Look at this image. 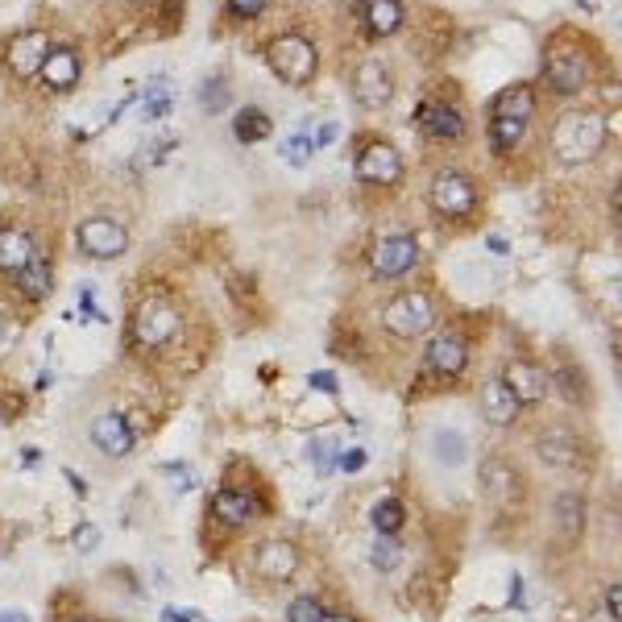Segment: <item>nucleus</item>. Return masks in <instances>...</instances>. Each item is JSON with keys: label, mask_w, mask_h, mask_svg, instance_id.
<instances>
[{"label": "nucleus", "mask_w": 622, "mask_h": 622, "mask_svg": "<svg viewBox=\"0 0 622 622\" xmlns=\"http://www.w3.org/2000/svg\"><path fill=\"white\" fill-rule=\"evenodd\" d=\"M38 75H42V83L50 92H71L79 83V50L75 46H50Z\"/></svg>", "instance_id": "nucleus-18"}, {"label": "nucleus", "mask_w": 622, "mask_h": 622, "mask_svg": "<svg viewBox=\"0 0 622 622\" xmlns=\"http://www.w3.org/2000/svg\"><path fill=\"white\" fill-rule=\"evenodd\" d=\"M162 622H204V614L195 606H166L162 610Z\"/></svg>", "instance_id": "nucleus-41"}, {"label": "nucleus", "mask_w": 622, "mask_h": 622, "mask_svg": "<svg viewBox=\"0 0 622 622\" xmlns=\"http://www.w3.org/2000/svg\"><path fill=\"white\" fill-rule=\"evenodd\" d=\"M46 54H50V38L42 30H30V34H21L9 42V71L17 79H34L46 63Z\"/></svg>", "instance_id": "nucleus-17"}, {"label": "nucleus", "mask_w": 622, "mask_h": 622, "mask_svg": "<svg viewBox=\"0 0 622 622\" xmlns=\"http://www.w3.org/2000/svg\"><path fill=\"white\" fill-rule=\"evenodd\" d=\"M79 307H83V316H88V320H104V311L96 307L92 291H79Z\"/></svg>", "instance_id": "nucleus-44"}, {"label": "nucleus", "mask_w": 622, "mask_h": 622, "mask_svg": "<svg viewBox=\"0 0 622 622\" xmlns=\"http://www.w3.org/2000/svg\"><path fill=\"white\" fill-rule=\"evenodd\" d=\"M423 365L436 374V378H461L465 365H469V341L461 332H440L428 341V353H423Z\"/></svg>", "instance_id": "nucleus-10"}, {"label": "nucleus", "mask_w": 622, "mask_h": 622, "mask_svg": "<svg viewBox=\"0 0 622 622\" xmlns=\"http://www.w3.org/2000/svg\"><path fill=\"white\" fill-rule=\"evenodd\" d=\"M535 452L556 469H573L581 461V436L573 428H564V423H552V428L535 436Z\"/></svg>", "instance_id": "nucleus-14"}, {"label": "nucleus", "mask_w": 622, "mask_h": 622, "mask_svg": "<svg viewBox=\"0 0 622 622\" xmlns=\"http://www.w3.org/2000/svg\"><path fill=\"white\" fill-rule=\"evenodd\" d=\"M0 622H30V614L21 606H9V610H0Z\"/></svg>", "instance_id": "nucleus-46"}, {"label": "nucleus", "mask_w": 622, "mask_h": 622, "mask_svg": "<svg viewBox=\"0 0 622 622\" xmlns=\"http://www.w3.org/2000/svg\"><path fill=\"white\" fill-rule=\"evenodd\" d=\"M336 133H341V129H336V125H332V121H328V125H324V129H320V137H316V146H328V141H332V137H336Z\"/></svg>", "instance_id": "nucleus-47"}, {"label": "nucleus", "mask_w": 622, "mask_h": 622, "mask_svg": "<svg viewBox=\"0 0 622 622\" xmlns=\"http://www.w3.org/2000/svg\"><path fill=\"white\" fill-rule=\"evenodd\" d=\"M477 477H482V490L494 502H519V494H523V473L502 457H486L482 469H477Z\"/></svg>", "instance_id": "nucleus-16"}, {"label": "nucleus", "mask_w": 622, "mask_h": 622, "mask_svg": "<svg viewBox=\"0 0 622 622\" xmlns=\"http://www.w3.org/2000/svg\"><path fill=\"white\" fill-rule=\"evenodd\" d=\"M361 465H365V452L361 448H345L341 461H336V469H341V473H357Z\"/></svg>", "instance_id": "nucleus-43"}, {"label": "nucleus", "mask_w": 622, "mask_h": 622, "mask_svg": "<svg viewBox=\"0 0 622 622\" xmlns=\"http://www.w3.org/2000/svg\"><path fill=\"white\" fill-rule=\"evenodd\" d=\"M229 13L253 21V17H262V13H266V0H229Z\"/></svg>", "instance_id": "nucleus-39"}, {"label": "nucleus", "mask_w": 622, "mask_h": 622, "mask_svg": "<svg viewBox=\"0 0 622 622\" xmlns=\"http://www.w3.org/2000/svg\"><path fill=\"white\" fill-rule=\"evenodd\" d=\"M415 262H419V245H415V237H407V233H394V237H386V241H378V249H374V274L378 278H407L411 270H415Z\"/></svg>", "instance_id": "nucleus-11"}, {"label": "nucleus", "mask_w": 622, "mask_h": 622, "mask_svg": "<svg viewBox=\"0 0 622 622\" xmlns=\"http://www.w3.org/2000/svg\"><path fill=\"white\" fill-rule=\"evenodd\" d=\"M490 249H494V253H506V249H511V245H506L502 237H490Z\"/></svg>", "instance_id": "nucleus-50"}, {"label": "nucleus", "mask_w": 622, "mask_h": 622, "mask_svg": "<svg viewBox=\"0 0 622 622\" xmlns=\"http://www.w3.org/2000/svg\"><path fill=\"white\" fill-rule=\"evenodd\" d=\"M75 622H88V618H75Z\"/></svg>", "instance_id": "nucleus-53"}, {"label": "nucleus", "mask_w": 622, "mask_h": 622, "mask_svg": "<svg viewBox=\"0 0 622 622\" xmlns=\"http://www.w3.org/2000/svg\"><path fill=\"white\" fill-rule=\"evenodd\" d=\"M436 324V303L432 295L423 291H407V295H394L382 311V328L390 336H399V341H415Z\"/></svg>", "instance_id": "nucleus-4"}, {"label": "nucleus", "mask_w": 622, "mask_h": 622, "mask_svg": "<svg viewBox=\"0 0 622 622\" xmlns=\"http://www.w3.org/2000/svg\"><path fill=\"white\" fill-rule=\"evenodd\" d=\"M311 154H316V137L311 133H291L287 141H282V158H287L291 166H307Z\"/></svg>", "instance_id": "nucleus-34"}, {"label": "nucleus", "mask_w": 622, "mask_h": 622, "mask_svg": "<svg viewBox=\"0 0 622 622\" xmlns=\"http://www.w3.org/2000/svg\"><path fill=\"white\" fill-rule=\"evenodd\" d=\"M233 133H237L241 146H258V141H266L274 133V121L266 117L262 108H241L237 121H233Z\"/></svg>", "instance_id": "nucleus-28"}, {"label": "nucleus", "mask_w": 622, "mask_h": 622, "mask_svg": "<svg viewBox=\"0 0 622 622\" xmlns=\"http://www.w3.org/2000/svg\"><path fill=\"white\" fill-rule=\"evenodd\" d=\"M266 63L274 67V75L291 88H303V83L316 79V67H320V54L311 46V38L303 34H282L266 46Z\"/></svg>", "instance_id": "nucleus-3"}, {"label": "nucleus", "mask_w": 622, "mask_h": 622, "mask_svg": "<svg viewBox=\"0 0 622 622\" xmlns=\"http://www.w3.org/2000/svg\"><path fill=\"white\" fill-rule=\"evenodd\" d=\"M531 112H535V88L531 83H515V88H506L494 108H490V117H511V121H531Z\"/></svg>", "instance_id": "nucleus-27"}, {"label": "nucleus", "mask_w": 622, "mask_h": 622, "mask_svg": "<svg viewBox=\"0 0 622 622\" xmlns=\"http://www.w3.org/2000/svg\"><path fill=\"white\" fill-rule=\"evenodd\" d=\"M552 519H556L560 544H577V540H581V531H585V498L573 494V490L556 494V502H552Z\"/></svg>", "instance_id": "nucleus-22"}, {"label": "nucleus", "mask_w": 622, "mask_h": 622, "mask_svg": "<svg viewBox=\"0 0 622 622\" xmlns=\"http://www.w3.org/2000/svg\"><path fill=\"white\" fill-rule=\"evenodd\" d=\"M307 386L311 390H324V394H341V382H336V374H328V370H316L307 378Z\"/></svg>", "instance_id": "nucleus-42"}, {"label": "nucleus", "mask_w": 622, "mask_h": 622, "mask_svg": "<svg viewBox=\"0 0 622 622\" xmlns=\"http://www.w3.org/2000/svg\"><path fill=\"white\" fill-rule=\"evenodd\" d=\"M328 610L311 598V593H299V598L291 602V610H287V622H320Z\"/></svg>", "instance_id": "nucleus-35"}, {"label": "nucleus", "mask_w": 622, "mask_h": 622, "mask_svg": "<svg viewBox=\"0 0 622 622\" xmlns=\"http://www.w3.org/2000/svg\"><path fill=\"white\" fill-rule=\"evenodd\" d=\"M556 386H560V394H564V399H569L573 407H585V403H589L585 378H581V370H573V365H564V370L556 374Z\"/></svg>", "instance_id": "nucleus-33"}, {"label": "nucleus", "mask_w": 622, "mask_h": 622, "mask_svg": "<svg viewBox=\"0 0 622 622\" xmlns=\"http://www.w3.org/2000/svg\"><path fill=\"white\" fill-rule=\"evenodd\" d=\"M100 622H121V618H100Z\"/></svg>", "instance_id": "nucleus-52"}, {"label": "nucleus", "mask_w": 622, "mask_h": 622, "mask_svg": "<svg viewBox=\"0 0 622 622\" xmlns=\"http://www.w3.org/2000/svg\"><path fill=\"white\" fill-rule=\"evenodd\" d=\"M175 108V96H171V88H166L162 79H154L146 92H141V117L146 121H158V117H166V112Z\"/></svg>", "instance_id": "nucleus-32"}, {"label": "nucleus", "mask_w": 622, "mask_h": 622, "mask_svg": "<svg viewBox=\"0 0 622 622\" xmlns=\"http://www.w3.org/2000/svg\"><path fill=\"white\" fill-rule=\"evenodd\" d=\"M428 440H432V457H436L444 469H461V465L469 461V440H465V432H457V428H436Z\"/></svg>", "instance_id": "nucleus-25"}, {"label": "nucleus", "mask_w": 622, "mask_h": 622, "mask_svg": "<svg viewBox=\"0 0 622 622\" xmlns=\"http://www.w3.org/2000/svg\"><path fill=\"white\" fill-rule=\"evenodd\" d=\"M544 79L556 96H577L585 83H589V59L581 46L569 42H552L544 50Z\"/></svg>", "instance_id": "nucleus-5"}, {"label": "nucleus", "mask_w": 622, "mask_h": 622, "mask_svg": "<svg viewBox=\"0 0 622 622\" xmlns=\"http://www.w3.org/2000/svg\"><path fill=\"white\" fill-rule=\"evenodd\" d=\"M183 332V316L171 299H141L133 311V345L137 349H171Z\"/></svg>", "instance_id": "nucleus-2"}, {"label": "nucleus", "mask_w": 622, "mask_h": 622, "mask_svg": "<svg viewBox=\"0 0 622 622\" xmlns=\"http://www.w3.org/2000/svg\"><path fill=\"white\" fill-rule=\"evenodd\" d=\"M361 17L374 38H390V34H399V25H403V5L399 0H361Z\"/></svg>", "instance_id": "nucleus-24"}, {"label": "nucleus", "mask_w": 622, "mask_h": 622, "mask_svg": "<svg viewBox=\"0 0 622 622\" xmlns=\"http://www.w3.org/2000/svg\"><path fill=\"white\" fill-rule=\"evenodd\" d=\"M200 100H204L208 112H220L224 100H229V88H224V79H208L204 88H200Z\"/></svg>", "instance_id": "nucleus-37"}, {"label": "nucleus", "mask_w": 622, "mask_h": 622, "mask_svg": "<svg viewBox=\"0 0 622 622\" xmlns=\"http://www.w3.org/2000/svg\"><path fill=\"white\" fill-rule=\"evenodd\" d=\"M320 622H357V618H353V614H324Z\"/></svg>", "instance_id": "nucleus-49"}, {"label": "nucleus", "mask_w": 622, "mask_h": 622, "mask_svg": "<svg viewBox=\"0 0 622 622\" xmlns=\"http://www.w3.org/2000/svg\"><path fill=\"white\" fill-rule=\"evenodd\" d=\"M523 133H527V121H511V117H490V146H494L498 154L515 150L519 141H523Z\"/></svg>", "instance_id": "nucleus-31"}, {"label": "nucleus", "mask_w": 622, "mask_h": 622, "mask_svg": "<svg viewBox=\"0 0 622 622\" xmlns=\"http://www.w3.org/2000/svg\"><path fill=\"white\" fill-rule=\"evenodd\" d=\"M13 341H17V328H13L9 320H0V357H5V353L13 349Z\"/></svg>", "instance_id": "nucleus-45"}, {"label": "nucleus", "mask_w": 622, "mask_h": 622, "mask_svg": "<svg viewBox=\"0 0 622 622\" xmlns=\"http://www.w3.org/2000/svg\"><path fill=\"white\" fill-rule=\"evenodd\" d=\"M502 382L511 386L519 407H540L548 399V386H552V378L535 361H511V365H506V374H502Z\"/></svg>", "instance_id": "nucleus-13"}, {"label": "nucleus", "mask_w": 622, "mask_h": 622, "mask_svg": "<svg viewBox=\"0 0 622 622\" xmlns=\"http://www.w3.org/2000/svg\"><path fill=\"white\" fill-rule=\"evenodd\" d=\"M415 121H419L423 133H428V137H440V141H457V137L465 133L461 112L452 108V104H436V100H423L419 112H415Z\"/></svg>", "instance_id": "nucleus-20"}, {"label": "nucleus", "mask_w": 622, "mask_h": 622, "mask_svg": "<svg viewBox=\"0 0 622 622\" xmlns=\"http://www.w3.org/2000/svg\"><path fill=\"white\" fill-rule=\"evenodd\" d=\"M341 452H345V444L332 440V436H311V440H307V457H311V465H316L320 477H332V473H336V461H341Z\"/></svg>", "instance_id": "nucleus-30"}, {"label": "nucleus", "mask_w": 622, "mask_h": 622, "mask_svg": "<svg viewBox=\"0 0 622 622\" xmlns=\"http://www.w3.org/2000/svg\"><path fill=\"white\" fill-rule=\"evenodd\" d=\"M357 179L361 183H378V187H394L403 179V154L386 146V141H365V150L357 154Z\"/></svg>", "instance_id": "nucleus-7"}, {"label": "nucleus", "mask_w": 622, "mask_h": 622, "mask_svg": "<svg viewBox=\"0 0 622 622\" xmlns=\"http://www.w3.org/2000/svg\"><path fill=\"white\" fill-rule=\"evenodd\" d=\"M370 523L378 535H399L407 527V502L403 498H378L374 511H370Z\"/></svg>", "instance_id": "nucleus-29"}, {"label": "nucleus", "mask_w": 622, "mask_h": 622, "mask_svg": "<svg viewBox=\"0 0 622 622\" xmlns=\"http://www.w3.org/2000/svg\"><path fill=\"white\" fill-rule=\"evenodd\" d=\"M17 291L21 299H30V303H42L50 291H54V270L46 258H30L21 266V278H17Z\"/></svg>", "instance_id": "nucleus-26"}, {"label": "nucleus", "mask_w": 622, "mask_h": 622, "mask_svg": "<svg viewBox=\"0 0 622 622\" xmlns=\"http://www.w3.org/2000/svg\"><path fill=\"white\" fill-rule=\"evenodd\" d=\"M79 249L88 253V258H121V253L129 249V233L121 229L117 220H108V216H92V220H83L79 224Z\"/></svg>", "instance_id": "nucleus-8"}, {"label": "nucleus", "mask_w": 622, "mask_h": 622, "mask_svg": "<svg viewBox=\"0 0 622 622\" xmlns=\"http://www.w3.org/2000/svg\"><path fill=\"white\" fill-rule=\"evenodd\" d=\"M593 622H618L614 614H606V610H598V614H593Z\"/></svg>", "instance_id": "nucleus-51"}, {"label": "nucleus", "mask_w": 622, "mask_h": 622, "mask_svg": "<svg viewBox=\"0 0 622 622\" xmlns=\"http://www.w3.org/2000/svg\"><path fill=\"white\" fill-rule=\"evenodd\" d=\"M428 200H432V208H436L440 216L461 220V216H469V212L477 208V187H473V179L461 175V171H440V175L432 179V187H428Z\"/></svg>", "instance_id": "nucleus-6"}, {"label": "nucleus", "mask_w": 622, "mask_h": 622, "mask_svg": "<svg viewBox=\"0 0 622 622\" xmlns=\"http://www.w3.org/2000/svg\"><path fill=\"white\" fill-rule=\"evenodd\" d=\"M299 564H303V556H299V548L291 540H262L258 552H253V569H258V577H266L274 585L291 581L299 573Z\"/></svg>", "instance_id": "nucleus-12"}, {"label": "nucleus", "mask_w": 622, "mask_h": 622, "mask_svg": "<svg viewBox=\"0 0 622 622\" xmlns=\"http://www.w3.org/2000/svg\"><path fill=\"white\" fill-rule=\"evenodd\" d=\"M88 436H92L96 452H100V457H108V461L129 457L133 444H137V436H133V428H129V419H125L121 411H104V415H96V419H92V428H88Z\"/></svg>", "instance_id": "nucleus-9"}, {"label": "nucleus", "mask_w": 622, "mask_h": 622, "mask_svg": "<svg viewBox=\"0 0 622 622\" xmlns=\"http://www.w3.org/2000/svg\"><path fill=\"white\" fill-rule=\"evenodd\" d=\"M353 96H357V104H365V108H386L390 96H394L390 71H386L378 59H365V63L357 67V75H353Z\"/></svg>", "instance_id": "nucleus-15"}, {"label": "nucleus", "mask_w": 622, "mask_h": 622, "mask_svg": "<svg viewBox=\"0 0 622 622\" xmlns=\"http://www.w3.org/2000/svg\"><path fill=\"white\" fill-rule=\"evenodd\" d=\"M552 146L564 162H589L606 146V117L598 108H577V112H564L556 133H552Z\"/></svg>", "instance_id": "nucleus-1"}, {"label": "nucleus", "mask_w": 622, "mask_h": 622, "mask_svg": "<svg viewBox=\"0 0 622 622\" xmlns=\"http://www.w3.org/2000/svg\"><path fill=\"white\" fill-rule=\"evenodd\" d=\"M212 515L224 527H245V523H253V515H258V498L237 490V486H224L212 494Z\"/></svg>", "instance_id": "nucleus-19"}, {"label": "nucleus", "mask_w": 622, "mask_h": 622, "mask_svg": "<svg viewBox=\"0 0 622 622\" xmlns=\"http://www.w3.org/2000/svg\"><path fill=\"white\" fill-rule=\"evenodd\" d=\"M162 473L171 477V486H179V490H191V486H195L191 465H183V461H179V465H162Z\"/></svg>", "instance_id": "nucleus-40"}, {"label": "nucleus", "mask_w": 622, "mask_h": 622, "mask_svg": "<svg viewBox=\"0 0 622 622\" xmlns=\"http://www.w3.org/2000/svg\"><path fill=\"white\" fill-rule=\"evenodd\" d=\"M63 477H67V482H71V490H75V494H88V486H83V482H79V473H71V469H67Z\"/></svg>", "instance_id": "nucleus-48"}, {"label": "nucleus", "mask_w": 622, "mask_h": 622, "mask_svg": "<svg viewBox=\"0 0 622 622\" xmlns=\"http://www.w3.org/2000/svg\"><path fill=\"white\" fill-rule=\"evenodd\" d=\"M71 540H75V548H79L83 556H88V552H96V544H100V527H92V523H79Z\"/></svg>", "instance_id": "nucleus-38"}, {"label": "nucleus", "mask_w": 622, "mask_h": 622, "mask_svg": "<svg viewBox=\"0 0 622 622\" xmlns=\"http://www.w3.org/2000/svg\"><path fill=\"white\" fill-rule=\"evenodd\" d=\"M519 399L511 394V386H506L502 378H490L482 386V415L494 423V428H511V423L519 419Z\"/></svg>", "instance_id": "nucleus-21"}, {"label": "nucleus", "mask_w": 622, "mask_h": 622, "mask_svg": "<svg viewBox=\"0 0 622 622\" xmlns=\"http://www.w3.org/2000/svg\"><path fill=\"white\" fill-rule=\"evenodd\" d=\"M399 544H394V535H382V544H374L370 548V560H374V569H382V573H390L394 564H399Z\"/></svg>", "instance_id": "nucleus-36"}, {"label": "nucleus", "mask_w": 622, "mask_h": 622, "mask_svg": "<svg viewBox=\"0 0 622 622\" xmlns=\"http://www.w3.org/2000/svg\"><path fill=\"white\" fill-rule=\"evenodd\" d=\"M34 258V237L9 224V229H0V274H21V266Z\"/></svg>", "instance_id": "nucleus-23"}]
</instances>
